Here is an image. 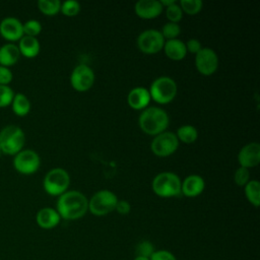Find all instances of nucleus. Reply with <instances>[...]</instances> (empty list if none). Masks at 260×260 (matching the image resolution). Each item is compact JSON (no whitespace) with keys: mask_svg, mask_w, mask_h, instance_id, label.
Instances as JSON below:
<instances>
[{"mask_svg":"<svg viewBox=\"0 0 260 260\" xmlns=\"http://www.w3.org/2000/svg\"><path fill=\"white\" fill-rule=\"evenodd\" d=\"M41 158L32 149H22L13 157L15 171L22 175H32L40 169Z\"/></svg>","mask_w":260,"mask_h":260,"instance_id":"1a4fd4ad","label":"nucleus"},{"mask_svg":"<svg viewBox=\"0 0 260 260\" xmlns=\"http://www.w3.org/2000/svg\"><path fill=\"white\" fill-rule=\"evenodd\" d=\"M18 49L20 52V55L26 57V58H35L39 55L41 50L40 42L37 38L23 36L18 41Z\"/></svg>","mask_w":260,"mask_h":260,"instance_id":"412c9836","label":"nucleus"},{"mask_svg":"<svg viewBox=\"0 0 260 260\" xmlns=\"http://www.w3.org/2000/svg\"><path fill=\"white\" fill-rule=\"evenodd\" d=\"M162 9L159 0H139L134 5L136 15L143 19H152L159 16Z\"/></svg>","mask_w":260,"mask_h":260,"instance_id":"2eb2a0df","label":"nucleus"},{"mask_svg":"<svg viewBox=\"0 0 260 260\" xmlns=\"http://www.w3.org/2000/svg\"><path fill=\"white\" fill-rule=\"evenodd\" d=\"M22 28L24 36L37 38V36L42 31V24L37 19H28L22 23Z\"/></svg>","mask_w":260,"mask_h":260,"instance_id":"c756f323","label":"nucleus"},{"mask_svg":"<svg viewBox=\"0 0 260 260\" xmlns=\"http://www.w3.org/2000/svg\"><path fill=\"white\" fill-rule=\"evenodd\" d=\"M148 90L151 100L157 104L165 105L171 103L176 98L178 86L173 78L169 76H159L151 82Z\"/></svg>","mask_w":260,"mask_h":260,"instance_id":"39448f33","label":"nucleus"},{"mask_svg":"<svg viewBox=\"0 0 260 260\" xmlns=\"http://www.w3.org/2000/svg\"><path fill=\"white\" fill-rule=\"evenodd\" d=\"M0 35L10 43L19 41L24 36L22 22L14 16H7L3 18L0 21Z\"/></svg>","mask_w":260,"mask_h":260,"instance_id":"ddd939ff","label":"nucleus"},{"mask_svg":"<svg viewBox=\"0 0 260 260\" xmlns=\"http://www.w3.org/2000/svg\"><path fill=\"white\" fill-rule=\"evenodd\" d=\"M115 211H117L119 214L121 215H126L131 211V205L127 200H119L117 201L116 207H115Z\"/></svg>","mask_w":260,"mask_h":260,"instance_id":"e433bc0d","label":"nucleus"},{"mask_svg":"<svg viewBox=\"0 0 260 260\" xmlns=\"http://www.w3.org/2000/svg\"><path fill=\"white\" fill-rule=\"evenodd\" d=\"M160 34L162 35V37H164V39H165L166 41L178 39L179 35L181 34V27H180L179 23L168 21V22L165 23L164 26L161 27Z\"/></svg>","mask_w":260,"mask_h":260,"instance_id":"a878e982","label":"nucleus"},{"mask_svg":"<svg viewBox=\"0 0 260 260\" xmlns=\"http://www.w3.org/2000/svg\"><path fill=\"white\" fill-rule=\"evenodd\" d=\"M1 154H2V151H1V148H0V156H1Z\"/></svg>","mask_w":260,"mask_h":260,"instance_id":"ea45409f","label":"nucleus"},{"mask_svg":"<svg viewBox=\"0 0 260 260\" xmlns=\"http://www.w3.org/2000/svg\"><path fill=\"white\" fill-rule=\"evenodd\" d=\"M179 5L183 12L194 15L197 14L202 9V1L201 0H181Z\"/></svg>","mask_w":260,"mask_h":260,"instance_id":"bb28decb","label":"nucleus"},{"mask_svg":"<svg viewBox=\"0 0 260 260\" xmlns=\"http://www.w3.org/2000/svg\"><path fill=\"white\" fill-rule=\"evenodd\" d=\"M14 91L9 85L0 84V108H5L11 105L14 96Z\"/></svg>","mask_w":260,"mask_h":260,"instance_id":"2f4dec72","label":"nucleus"},{"mask_svg":"<svg viewBox=\"0 0 260 260\" xmlns=\"http://www.w3.org/2000/svg\"><path fill=\"white\" fill-rule=\"evenodd\" d=\"M61 1L59 0H39L38 8L39 10L46 15H55L61 9Z\"/></svg>","mask_w":260,"mask_h":260,"instance_id":"393cba45","label":"nucleus"},{"mask_svg":"<svg viewBox=\"0 0 260 260\" xmlns=\"http://www.w3.org/2000/svg\"><path fill=\"white\" fill-rule=\"evenodd\" d=\"M30 101L28 98L21 92H17L14 94L13 100L11 102V108L13 113L18 117L26 116L30 111Z\"/></svg>","mask_w":260,"mask_h":260,"instance_id":"4be33fe9","label":"nucleus"},{"mask_svg":"<svg viewBox=\"0 0 260 260\" xmlns=\"http://www.w3.org/2000/svg\"><path fill=\"white\" fill-rule=\"evenodd\" d=\"M20 58L18 47L13 43H6L0 47V65L10 67L16 64Z\"/></svg>","mask_w":260,"mask_h":260,"instance_id":"aec40b11","label":"nucleus"},{"mask_svg":"<svg viewBox=\"0 0 260 260\" xmlns=\"http://www.w3.org/2000/svg\"><path fill=\"white\" fill-rule=\"evenodd\" d=\"M93 82L94 72L89 66L78 64L73 68L70 74V84L75 90L80 92L87 91L93 85Z\"/></svg>","mask_w":260,"mask_h":260,"instance_id":"9b49d317","label":"nucleus"},{"mask_svg":"<svg viewBox=\"0 0 260 260\" xmlns=\"http://www.w3.org/2000/svg\"><path fill=\"white\" fill-rule=\"evenodd\" d=\"M159 2H160V4L162 5V7L166 8V7H168V6L172 5V4H174V3L177 2V1H176V0H159Z\"/></svg>","mask_w":260,"mask_h":260,"instance_id":"4c0bfd02","label":"nucleus"},{"mask_svg":"<svg viewBox=\"0 0 260 260\" xmlns=\"http://www.w3.org/2000/svg\"><path fill=\"white\" fill-rule=\"evenodd\" d=\"M205 188V181L199 175H190L181 183V194L186 197H196L200 195Z\"/></svg>","mask_w":260,"mask_h":260,"instance_id":"f3484780","label":"nucleus"},{"mask_svg":"<svg viewBox=\"0 0 260 260\" xmlns=\"http://www.w3.org/2000/svg\"><path fill=\"white\" fill-rule=\"evenodd\" d=\"M185 45H186L187 52H190L195 55L202 49V45H201L200 41L197 39H194V38L188 40L187 43H185Z\"/></svg>","mask_w":260,"mask_h":260,"instance_id":"c9c22d12","label":"nucleus"},{"mask_svg":"<svg viewBox=\"0 0 260 260\" xmlns=\"http://www.w3.org/2000/svg\"><path fill=\"white\" fill-rule=\"evenodd\" d=\"M245 195L247 200L254 206L259 207L260 205V183L257 180H250L245 186Z\"/></svg>","mask_w":260,"mask_h":260,"instance_id":"5701e85b","label":"nucleus"},{"mask_svg":"<svg viewBox=\"0 0 260 260\" xmlns=\"http://www.w3.org/2000/svg\"><path fill=\"white\" fill-rule=\"evenodd\" d=\"M149 260H177V257L169 250L160 249L155 250L150 256Z\"/></svg>","mask_w":260,"mask_h":260,"instance_id":"72a5a7b5","label":"nucleus"},{"mask_svg":"<svg viewBox=\"0 0 260 260\" xmlns=\"http://www.w3.org/2000/svg\"><path fill=\"white\" fill-rule=\"evenodd\" d=\"M133 260H149V258L147 257H142V256H136L133 258Z\"/></svg>","mask_w":260,"mask_h":260,"instance_id":"58836bf2","label":"nucleus"},{"mask_svg":"<svg viewBox=\"0 0 260 260\" xmlns=\"http://www.w3.org/2000/svg\"><path fill=\"white\" fill-rule=\"evenodd\" d=\"M166 16L169 21L179 23L183 17V11L178 2H175L174 4L166 7Z\"/></svg>","mask_w":260,"mask_h":260,"instance_id":"7c9ffc66","label":"nucleus"},{"mask_svg":"<svg viewBox=\"0 0 260 260\" xmlns=\"http://www.w3.org/2000/svg\"><path fill=\"white\" fill-rule=\"evenodd\" d=\"M117 195L110 190H100L88 200V211L95 216H105L115 210Z\"/></svg>","mask_w":260,"mask_h":260,"instance_id":"0eeeda50","label":"nucleus"},{"mask_svg":"<svg viewBox=\"0 0 260 260\" xmlns=\"http://www.w3.org/2000/svg\"><path fill=\"white\" fill-rule=\"evenodd\" d=\"M13 79V74L10 68L0 65V84L1 85H9V83Z\"/></svg>","mask_w":260,"mask_h":260,"instance_id":"f704fd0d","label":"nucleus"},{"mask_svg":"<svg viewBox=\"0 0 260 260\" xmlns=\"http://www.w3.org/2000/svg\"><path fill=\"white\" fill-rule=\"evenodd\" d=\"M181 183L182 181L177 174L161 172L153 178L151 188L158 197L171 198L181 195Z\"/></svg>","mask_w":260,"mask_h":260,"instance_id":"7ed1b4c3","label":"nucleus"},{"mask_svg":"<svg viewBox=\"0 0 260 260\" xmlns=\"http://www.w3.org/2000/svg\"><path fill=\"white\" fill-rule=\"evenodd\" d=\"M170 124L168 113L159 107H147L142 110L138 117V125L140 129L151 136H155L164 131Z\"/></svg>","mask_w":260,"mask_h":260,"instance_id":"f03ea898","label":"nucleus"},{"mask_svg":"<svg viewBox=\"0 0 260 260\" xmlns=\"http://www.w3.org/2000/svg\"><path fill=\"white\" fill-rule=\"evenodd\" d=\"M61 221V217L56 208L43 207L36 214V222L43 230H52Z\"/></svg>","mask_w":260,"mask_h":260,"instance_id":"a211bd4d","label":"nucleus"},{"mask_svg":"<svg viewBox=\"0 0 260 260\" xmlns=\"http://www.w3.org/2000/svg\"><path fill=\"white\" fill-rule=\"evenodd\" d=\"M179 142L182 141L184 143H193L198 138V131L196 127L192 125H182L177 129L175 133Z\"/></svg>","mask_w":260,"mask_h":260,"instance_id":"b1692460","label":"nucleus"},{"mask_svg":"<svg viewBox=\"0 0 260 260\" xmlns=\"http://www.w3.org/2000/svg\"><path fill=\"white\" fill-rule=\"evenodd\" d=\"M195 66L200 74L204 76L212 75L218 68V56L213 49L202 47L195 55Z\"/></svg>","mask_w":260,"mask_h":260,"instance_id":"f8f14e48","label":"nucleus"},{"mask_svg":"<svg viewBox=\"0 0 260 260\" xmlns=\"http://www.w3.org/2000/svg\"><path fill=\"white\" fill-rule=\"evenodd\" d=\"M234 181L238 186L244 187L250 181V172L249 169L239 167L234 174Z\"/></svg>","mask_w":260,"mask_h":260,"instance_id":"473e14b6","label":"nucleus"},{"mask_svg":"<svg viewBox=\"0 0 260 260\" xmlns=\"http://www.w3.org/2000/svg\"><path fill=\"white\" fill-rule=\"evenodd\" d=\"M80 3L76 0H67L61 3V9L60 11L69 17L75 16L80 12Z\"/></svg>","mask_w":260,"mask_h":260,"instance_id":"c85d7f7f","label":"nucleus"},{"mask_svg":"<svg viewBox=\"0 0 260 260\" xmlns=\"http://www.w3.org/2000/svg\"><path fill=\"white\" fill-rule=\"evenodd\" d=\"M151 101L148 88L144 86L133 87L127 95V103L133 110H144Z\"/></svg>","mask_w":260,"mask_h":260,"instance_id":"dca6fc26","label":"nucleus"},{"mask_svg":"<svg viewBox=\"0 0 260 260\" xmlns=\"http://www.w3.org/2000/svg\"><path fill=\"white\" fill-rule=\"evenodd\" d=\"M70 184V176L65 169H51L44 177L43 187L51 196H60L67 191Z\"/></svg>","mask_w":260,"mask_h":260,"instance_id":"423d86ee","label":"nucleus"},{"mask_svg":"<svg viewBox=\"0 0 260 260\" xmlns=\"http://www.w3.org/2000/svg\"><path fill=\"white\" fill-rule=\"evenodd\" d=\"M179 148V140L175 133L171 131H164L155 136L150 142V149L152 153L159 157H167L172 155Z\"/></svg>","mask_w":260,"mask_h":260,"instance_id":"6e6552de","label":"nucleus"},{"mask_svg":"<svg viewBox=\"0 0 260 260\" xmlns=\"http://www.w3.org/2000/svg\"><path fill=\"white\" fill-rule=\"evenodd\" d=\"M238 161L240 167L250 169L260 162V144L258 142H250L245 144L238 153Z\"/></svg>","mask_w":260,"mask_h":260,"instance_id":"4468645a","label":"nucleus"},{"mask_svg":"<svg viewBox=\"0 0 260 260\" xmlns=\"http://www.w3.org/2000/svg\"><path fill=\"white\" fill-rule=\"evenodd\" d=\"M155 250L154 245L149 240H142L138 242L135 247V255L150 258Z\"/></svg>","mask_w":260,"mask_h":260,"instance_id":"cd10ccee","label":"nucleus"},{"mask_svg":"<svg viewBox=\"0 0 260 260\" xmlns=\"http://www.w3.org/2000/svg\"><path fill=\"white\" fill-rule=\"evenodd\" d=\"M25 143V134L23 130L16 125H7L0 131V148L2 153L15 155L23 149Z\"/></svg>","mask_w":260,"mask_h":260,"instance_id":"20e7f679","label":"nucleus"},{"mask_svg":"<svg viewBox=\"0 0 260 260\" xmlns=\"http://www.w3.org/2000/svg\"><path fill=\"white\" fill-rule=\"evenodd\" d=\"M56 210L59 213L61 219H79L88 211V199L80 191H66L58 196Z\"/></svg>","mask_w":260,"mask_h":260,"instance_id":"f257e3e1","label":"nucleus"},{"mask_svg":"<svg viewBox=\"0 0 260 260\" xmlns=\"http://www.w3.org/2000/svg\"><path fill=\"white\" fill-rule=\"evenodd\" d=\"M162 50L165 51L167 57L174 61L183 60L187 54L185 43L179 39L166 41Z\"/></svg>","mask_w":260,"mask_h":260,"instance_id":"6ab92c4d","label":"nucleus"},{"mask_svg":"<svg viewBox=\"0 0 260 260\" xmlns=\"http://www.w3.org/2000/svg\"><path fill=\"white\" fill-rule=\"evenodd\" d=\"M137 47L144 54H156L164 48L166 40L160 30L149 28L141 31L137 37Z\"/></svg>","mask_w":260,"mask_h":260,"instance_id":"9d476101","label":"nucleus"}]
</instances>
